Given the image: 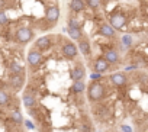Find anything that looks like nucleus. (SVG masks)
Masks as SVG:
<instances>
[{
	"label": "nucleus",
	"mask_w": 148,
	"mask_h": 132,
	"mask_svg": "<svg viewBox=\"0 0 148 132\" xmlns=\"http://www.w3.org/2000/svg\"><path fill=\"white\" fill-rule=\"evenodd\" d=\"M109 81L115 86V87H123L126 86L128 80H126V76L122 74V73H113L109 76Z\"/></svg>",
	"instance_id": "6e6552de"
},
{
	"label": "nucleus",
	"mask_w": 148,
	"mask_h": 132,
	"mask_svg": "<svg viewBox=\"0 0 148 132\" xmlns=\"http://www.w3.org/2000/svg\"><path fill=\"white\" fill-rule=\"evenodd\" d=\"M109 23H110L116 31H122V29L126 26V23H128V18H126L123 13L118 12V13L110 15V18H109Z\"/></svg>",
	"instance_id": "7ed1b4c3"
},
{
	"label": "nucleus",
	"mask_w": 148,
	"mask_h": 132,
	"mask_svg": "<svg viewBox=\"0 0 148 132\" xmlns=\"http://www.w3.org/2000/svg\"><path fill=\"white\" fill-rule=\"evenodd\" d=\"M44 132H51V131H44Z\"/></svg>",
	"instance_id": "c85d7f7f"
},
{
	"label": "nucleus",
	"mask_w": 148,
	"mask_h": 132,
	"mask_svg": "<svg viewBox=\"0 0 148 132\" xmlns=\"http://www.w3.org/2000/svg\"><path fill=\"white\" fill-rule=\"evenodd\" d=\"M10 71H12V74H25L23 67H22V65H19L16 61H12L10 62Z\"/></svg>",
	"instance_id": "6ab92c4d"
},
{
	"label": "nucleus",
	"mask_w": 148,
	"mask_h": 132,
	"mask_svg": "<svg viewBox=\"0 0 148 132\" xmlns=\"http://www.w3.org/2000/svg\"><path fill=\"white\" fill-rule=\"evenodd\" d=\"M106 96V89L100 81H93L89 84L87 87V99L93 103V102H99Z\"/></svg>",
	"instance_id": "f257e3e1"
},
{
	"label": "nucleus",
	"mask_w": 148,
	"mask_h": 132,
	"mask_svg": "<svg viewBox=\"0 0 148 132\" xmlns=\"http://www.w3.org/2000/svg\"><path fill=\"white\" fill-rule=\"evenodd\" d=\"M109 68H110V64H109L103 57H100V58L96 60V62H95V71H96V73L103 74V73H106Z\"/></svg>",
	"instance_id": "f8f14e48"
},
{
	"label": "nucleus",
	"mask_w": 148,
	"mask_h": 132,
	"mask_svg": "<svg viewBox=\"0 0 148 132\" xmlns=\"http://www.w3.org/2000/svg\"><path fill=\"white\" fill-rule=\"evenodd\" d=\"M61 52H62L64 58L74 60V58L77 57V54H79V48H77L76 44H73V42H65L62 45V48H61Z\"/></svg>",
	"instance_id": "39448f33"
},
{
	"label": "nucleus",
	"mask_w": 148,
	"mask_h": 132,
	"mask_svg": "<svg viewBox=\"0 0 148 132\" xmlns=\"http://www.w3.org/2000/svg\"><path fill=\"white\" fill-rule=\"evenodd\" d=\"M86 9V3L84 0H71L70 2V10L71 12H76V13H80Z\"/></svg>",
	"instance_id": "2eb2a0df"
},
{
	"label": "nucleus",
	"mask_w": 148,
	"mask_h": 132,
	"mask_svg": "<svg viewBox=\"0 0 148 132\" xmlns=\"http://www.w3.org/2000/svg\"><path fill=\"white\" fill-rule=\"evenodd\" d=\"M45 19L51 23V26L54 23H57L58 19H60V8L58 6H49V8H47V10H45Z\"/></svg>",
	"instance_id": "423d86ee"
},
{
	"label": "nucleus",
	"mask_w": 148,
	"mask_h": 132,
	"mask_svg": "<svg viewBox=\"0 0 148 132\" xmlns=\"http://www.w3.org/2000/svg\"><path fill=\"white\" fill-rule=\"evenodd\" d=\"M68 28H80V22L76 19H68Z\"/></svg>",
	"instance_id": "b1692460"
},
{
	"label": "nucleus",
	"mask_w": 148,
	"mask_h": 132,
	"mask_svg": "<svg viewBox=\"0 0 148 132\" xmlns=\"http://www.w3.org/2000/svg\"><path fill=\"white\" fill-rule=\"evenodd\" d=\"M10 119L15 122V123H23V118H22V115H21V112H18V110H13L12 113H10Z\"/></svg>",
	"instance_id": "aec40b11"
},
{
	"label": "nucleus",
	"mask_w": 148,
	"mask_h": 132,
	"mask_svg": "<svg viewBox=\"0 0 148 132\" xmlns=\"http://www.w3.org/2000/svg\"><path fill=\"white\" fill-rule=\"evenodd\" d=\"M9 102H10V96L6 92L0 90V106H6Z\"/></svg>",
	"instance_id": "412c9836"
},
{
	"label": "nucleus",
	"mask_w": 148,
	"mask_h": 132,
	"mask_svg": "<svg viewBox=\"0 0 148 132\" xmlns=\"http://www.w3.org/2000/svg\"><path fill=\"white\" fill-rule=\"evenodd\" d=\"M70 77L73 81H79V80H84L86 77V68H84V65L83 64H76V67H74L70 73Z\"/></svg>",
	"instance_id": "0eeeda50"
},
{
	"label": "nucleus",
	"mask_w": 148,
	"mask_h": 132,
	"mask_svg": "<svg viewBox=\"0 0 148 132\" xmlns=\"http://www.w3.org/2000/svg\"><path fill=\"white\" fill-rule=\"evenodd\" d=\"M51 45H52V42H51V38L49 36H41V38H38L36 39V42H35V49H38V51H48L49 48H51Z\"/></svg>",
	"instance_id": "9b49d317"
},
{
	"label": "nucleus",
	"mask_w": 148,
	"mask_h": 132,
	"mask_svg": "<svg viewBox=\"0 0 148 132\" xmlns=\"http://www.w3.org/2000/svg\"><path fill=\"white\" fill-rule=\"evenodd\" d=\"M122 129H123V132H132V129H131L129 126H126V125H123V126H122Z\"/></svg>",
	"instance_id": "cd10ccee"
},
{
	"label": "nucleus",
	"mask_w": 148,
	"mask_h": 132,
	"mask_svg": "<svg viewBox=\"0 0 148 132\" xmlns=\"http://www.w3.org/2000/svg\"><path fill=\"white\" fill-rule=\"evenodd\" d=\"M8 23H9L8 15H6L3 10H0V25H8Z\"/></svg>",
	"instance_id": "5701e85b"
},
{
	"label": "nucleus",
	"mask_w": 148,
	"mask_h": 132,
	"mask_svg": "<svg viewBox=\"0 0 148 132\" xmlns=\"http://www.w3.org/2000/svg\"><path fill=\"white\" fill-rule=\"evenodd\" d=\"M79 51L82 52V55H84V57H89L90 55V52H92V47H90V42L86 39V38H82L80 41H79Z\"/></svg>",
	"instance_id": "4468645a"
},
{
	"label": "nucleus",
	"mask_w": 148,
	"mask_h": 132,
	"mask_svg": "<svg viewBox=\"0 0 148 132\" xmlns=\"http://www.w3.org/2000/svg\"><path fill=\"white\" fill-rule=\"evenodd\" d=\"M97 34L100 36H105V38H113L116 35V29L110 25V23H105V25H100Z\"/></svg>",
	"instance_id": "9d476101"
},
{
	"label": "nucleus",
	"mask_w": 148,
	"mask_h": 132,
	"mask_svg": "<svg viewBox=\"0 0 148 132\" xmlns=\"http://www.w3.org/2000/svg\"><path fill=\"white\" fill-rule=\"evenodd\" d=\"M84 89H86V84H84V81H83V80L74 81V83H73V86H71V93H74V94H80V93H83V92H84Z\"/></svg>",
	"instance_id": "a211bd4d"
},
{
	"label": "nucleus",
	"mask_w": 148,
	"mask_h": 132,
	"mask_svg": "<svg viewBox=\"0 0 148 132\" xmlns=\"http://www.w3.org/2000/svg\"><path fill=\"white\" fill-rule=\"evenodd\" d=\"M122 42H123V45L129 47V45L132 44V36H131V35H125V36H122Z\"/></svg>",
	"instance_id": "393cba45"
},
{
	"label": "nucleus",
	"mask_w": 148,
	"mask_h": 132,
	"mask_svg": "<svg viewBox=\"0 0 148 132\" xmlns=\"http://www.w3.org/2000/svg\"><path fill=\"white\" fill-rule=\"evenodd\" d=\"M68 36L73 41H80L83 38V32L82 28H68Z\"/></svg>",
	"instance_id": "f3484780"
},
{
	"label": "nucleus",
	"mask_w": 148,
	"mask_h": 132,
	"mask_svg": "<svg viewBox=\"0 0 148 132\" xmlns=\"http://www.w3.org/2000/svg\"><path fill=\"white\" fill-rule=\"evenodd\" d=\"M84 3H86V6H89L90 9L96 10V9H99V6H100V0H84Z\"/></svg>",
	"instance_id": "4be33fe9"
},
{
	"label": "nucleus",
	"mask_w": 148,
	"mask_h": 132,
	"mask_svg": "<svg viewBox=\"0 0 148 132\" xmlns=\"http://www.w3.org/2000/svg\"><path fill=\"white\" fill-rule=\"evenodd\" d=\"M26 60H28V64L29 67L32 68H36L44 62V57H42V52L38 51V49H31L26 55Z\"/></svg>",
	"instance_id": "20e7f679"
},
{
	"label": "nucleus",
	"mask_w": 148,
	"mask_h": 132,
	"mask_svg": "<svg viewBox=\"0 0 148 132\" xmlns=\"http://www.w3.org/2000/svg\"><path fill=\"white\" fill-rule=\"evenodd\" d=\"M34 31L31 29V28H26V26H23V28H19L16 32H15V41L18 42V44H21V45H26V44H29L32 39H34Z\"/></svg>",
	"instance_id": "f03ea898"
},
{
	"label": "nucleus",
	"mask_w": 148,
	"mask_h": 132,
	"mask_svg": "<svg viewBox=\"0 0 148 132\" xmlns=\"http://www.w3.org/2000/svg\"><path fill=\"white\" fill-rule=\"evenodd\" d=\"M23 106H25L26 109L35 107V106H36V99H35V96L31 94V93H25V94H23Z\"/></svg>",
	"instance_id": "dca6fc26"
},
{
	"label": "nucleus",
	"mask_w": 148,
	"mask_h": 132,
	"mask_svg": "<svg viewBox=\"0 0 148 132\" xmlns=\"http://www.w3.org/2000/svg\"><path fill=\"white\" fill-rule=\"evenodd\" d=\"M99 77H100V74H99V73H95V74H92V76H90V79H92L93 81H96Z\"/></svg>",
	"instance_id": "bb28decb"
},
{
	"label": "nucleus",
	"mask_w": 148,
	"mask_h": 132,
	"mask_svg": "<svg viewBox=\"0 0 148 132\" xmlns=\"http://www.w3.org/2000/svg\"><path fill=\"white\" fill-rule=\"evenodd\" d=\"M103 58L109 62V64H118L121 61V57H119V52L116 49H106L105 51V55Z\"/></svg>",
	"instance_id": "ddd939ff"
},
{
	"label": "nucleus",
	"mask_w": 148,
	"mask_h": 132,
	"mask_svg": "<svg viewBox=\"0 0 148 132\" xmlns=\"http://www.w3.org/2000/svg\"><path fill=\"white\" fill-rule=\"evenodd\" d=\"M80 132H92V128L89 123H83L82 128H80Z\"/></svg>",
	"instance_id": "a878e982"
},
{
	"label": "nucleus",
	"mask_w": 148,
	"mask_h": 132,
	"mask_svg": "<svg viewBox=\"0 0 148 132\" xmlns=\"http://www.w3.org/2000/svg\"><path fill=\"white\" fill-rule=\"evenodd\" d=\"M9 83L15 90H21L25 84V74H10Z\"/></svg>",
	"instance_id": "1a4fd4ad"
}]
</instances>
